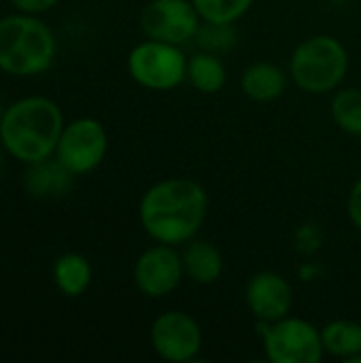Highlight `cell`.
<instances>
[{
    "label": "cell",
    "mask_w": 361,
    "mask_h": 363,
    "mask_svg": "<svg viewBox=\"0 0 361 363\" xmlns=\"http://www.w3.org/2000/svg\"><path fill=\"white\" fill-rule=\"evenodd\" d=\"M209 217L206 189L185 177H172L151 185L138 204V219L153 242L185 245L198 236Z\"/></svg>",
    "instance_id": "cell-1"
},
{
    "label": "cell",
    "mask_w": 361,
    "mask_h": 363,
    "mask_svg": "<svg viewBox=\"0 0 361 363\" xmlns=\"http://www.w3.org/2000/svg\"><path fill=\"white\" fill-rule=\"evenodd\" d=\"M64 130L60 106L43 96H30L13 102L0 123V143L15 160L34 164L55 155Z\"/></svg>",
    "instance_id": "cell-2"
},
{
    "label": "cell",
    "mask_w": 361,
    "mask_h": 363,
    "mask_svg": "<svg viewBox=\"0 0 361 363\" xmlns=\"http://www.w3.org/2000/svg\"><path fill=\"white\" fill-rule=\"evenodd\" d=\"M57 53L51 28L28 13L0 19V70L15 77H36L45 72Z\"/></svg>",
    "instance_id": "cell-3"
},
{
    "label": "cell",
    "mask_w": 361,
    "mask_h": 363,
    "mask_svg": "<svg viewBox=\"0 0 361 363\" xmlns=\"http://www.w3.org/2000/svg\"><path fill=\"white\" fill-rule=\"evenodd\" d=\"M349 70L345 45L330 34H317L302 40L289 60L291 81L309 94H328L340 87Z\"/></svg>",
    "instance_id": "cell-4"
},
{
    "label": "cell",
    "mask_w": 361,
    "mask_h": 363,
    "mask_svg": "<svg viewBox=\"0 0 361 363\" xmlns=\"http://www.w3.org/2000/svg\"><path fill=\"white\" fill-rule=\"evenodd\" d=\"M128 72L140 87L170 91L187 81V57L179 45L147 38L130 51Z\"/></svg>",
    "instance_id": "cell-5"
},
{
    "label": "cell",
    "mask_w": 361,
    "mask_h": 363,
    "mask_svg": "<svg viewBox=\"0 0 361 363\" xmlns=\"http://www.w3.org/2000/svg\"><path fill=\"white\" fill-rule=\"evenodd\" d=\"M266 359L272 363H319L323 359L321 330L300 317H283L272 323L260 321Z\"/></svg>",
    "instance_id": "cell-6"
},
{
    "label": "cell",
    "mask_w": 361,
    "mask_h": 363,
    "mask_svg": "<svg viewBox=\"0 0 361 363\" xmlns=\"http://www.w3.org/2000/svg\"><path fill=\"white\" fill-rule=\"evenodd\" d=\"M138 21L147 38L183 47L196 38L202 17L191 0H151L143 6Z\"/></svg>",
    "instance_id": "cell-7"
},
{
    "label": "cell",
    "mask_w": 361,
    "mask_h": 363,
    "mask_svg": "<svg viewBox=\"0 0 361 363\" xmlns=\"http://www.w3.org/2000/svg\"><path fill=\"white\" fill-rule=\"evenodd\" d=\"M109 149V136L98 119L81 117L64 125L55 157L72 172L87 174L96 170Z\"/></svg>",
    "instance_id": "cell-8"
},
{
    "label": "cell",
    "mask_w": 361,
    "mask_h": 363,
    "mask_svg": "<svg viewBox=\"0 0 361 363\" xmlns=\"http://www.w3.org/2000/svg\"><path fill=\"white\" fill-rule=\"evenodd\" d=\"M151 347L164 362H194L202 351V330L189 313L166 311L151 325Z\"/></svg>",
    "instance_id": "cell-9"
},
{
    "label": "cell",
    "mask_w": 361,
    "mask_h": 363,
    "mask_svg": "<svg viewBox=\"0 0 361 363\" xmlns=\"http://www.w3.org/2000/svg\"><path fill=\"white\" fill-rule=\"evenodd\" d=\"M183 277V259L172 245L155 242L145 249L134 264V285L151 300L170 296L181 285Z\"/></svg>",
    "instance_id": "cell-10"
},
{
    "label": "cell",
    "mask_w": 361,
    "mask_h": 363,
    "mask_svg": "<svg viewBox=\"0 0 361 363\" xmlns=\"http://www.w3.org/2000/svg\"><path fill=\"white\" fill-rule=\"evenodd\" d=\"M245 300L251 315L262 323H272L291 313L294 289L291 283L272 270H264L251 277L245 289Z\"/></svg>",
    "instance_id": "cell-11"
},
{
    "label": "cell",
    "mask_w": 361,
    "mask_h": 363,
    "mask_svg": "<svg viewBox=\"0 0 361 363\" xmlns=\"http://www.w3.org/2000/svg\"><path fill=\"white\" fill-rule=\"evenodd\" d=\"M72 177L74 174L57 157H47L28 164L23 187L32 198H60L72 187Z\"/></svg>",
    "instance_id": "cell-12"
},
{
    "label": "cell",
    "mask_w": 361,
    "mask_h": 363,
    "mask_svg": "<svg viewBox=\"0 0 361 363\" xmlns=\"http://www.w3.org/2000/svg\"><path fill=\"white\" fill-rule=\"evenodd\" d=\"M185 277L196 285H213L223 274V255L209 240H196L183 245L181 251Z\"/></svg>",
    "instance_id": "cell-13"
},
{
    "label": "cell",
    "mask_w": 361,
    "mask_h": 363,
    "mask_svg": "<svg viewBox=\"0 0 361 363\" xmlns=\"http://www.w3.org/2000/svg\"><path fill=\"white\" fill-rule=\"evenodd\" d=\"M243 94L253 102H272L283 96L287 87V74L272 62H253L240 77Z\"/></svg>",
    "instance_id": "cell-14"
},
{
    "label": "cell",
    "mask_w": 361,
    "mask_h": 363,
    "mask_svg": "<svg viewBox=\"0 0 361 363\" xmlns=\"http://www.w3.org/2000/svg\"><path fill=\"white\" fill-rule=\"evenodd\" d=\"M91 264L81 253H64L53 264L55 287L68 298L83 296L91 285Z\"/></svg>",
    "instance_id": "cell-15"
},
{
    "label": "cell",
    "mask_w": 361,
    "mask_h": 363,
    "mask_svg": "<svg viewBox=\"0 0 361 363\" xmlns=\"http://www.w3.org/2000/svg\"><path fill=\"white\" fill-rule=\"evenodd\" d=\"M323 351L343 362H351L361 355V323L351 319L330 321L321 330Z\"/></svg>",
    "instance_id": "cell-16"
},
{
    "label": "cell",
    "mask_w": 361,
    "mask_h": 363,
    "mask_svg": "<svg viewBox=\"0 0 361 363\" xmlns=\"http://www.w3.org/2000/svg\"><path fill=\"white\" fill-rule=\"evenodd\" d=\"M187 81L202 94H217L223 89L228 72L217 53L200 51L187 60Z\"/></svg>",
    "instance_id": "cell-17"
},
{
    "label": "cell",
    "mask_w": 361,
    "mask_h": 363,
    "mask_svg": "<svg viewBox=\"0 0 361 363\" xmlns=\"http://www.w3.org/2000/svg\"><path fill=\"white\" fill-rule=\"evenodd\" d=\"M332 119L349 136L361 138V89L345 87L332 98Z\"/></svg>",
    "instance_id": "cell-18"
},
{
    "label": "cell",
    "mask_w": 361,
    "mask_h": 363,
    "mask_svg": "<svg viewBox=\"0 0 361 363\" xmlns=\"http://www.w3.org/2000/svg\"><path fill=\"white\" fill-rule=\"evenodd\" d=\"M196 43L202 51L209 53H228L238 43V32L234 23H215V21H202L196 32Z\"/></svg>",
    "instance_id": "cell-19"
},
{
    "label": "cell",
    "mask_w": 361,
    "mask_h": 363,
    "mask_svg": "<svg viewBox=\"0 0 361 363\" xmlns=\"http://www.w3.org/2000/svg\"><path fill=\"white\" fill-rule=\"evenodd\" d=\"M202 21L236 23L249 13L255 0H191Z\"/></svg>",
    "instance_id": "cell-20"
},
{
    "label": "cell",
    "mask_w": 361,
    "mask_h": 363,
    "mask_svg": "<svg viewBox=\"0 0 361 363\" xmlns=\"http://www.w3.org/2000/svg\"><path fill=\"white\" fill-rule=\"evenodd\" d=\"M347 213L349 219L353 223V228L361 232V177L355 181V185L349 191V200H347Z\"/></svg>",
    "instance_id": "cell-21"
},
{
    "label": "cell",
    "mask_w": 361,
    "mask_h": 363,
    "mask_svg": "<svg viewBox=\"0 0 361 363\" xmlns=\"http://www.w3.org/2000/svg\"><path fill=\"white\" fill-rule=\"evenodd\" d=\"M19 13H28V15H38L45 13L49 9H53L60 0H9Z\"/></svg>",
    "instance_id": "cell-22"
},
{
    "label": "cell",
    "mask_w": 361,
    "mask_h": 363,
    "mask_svg": "<svg viewBox=\"0 0 361 363\" xmlns=\"http://www.w3.org/2000/svg\"><path fill=\"white\" fill-rule=\"evenodd\" d=\"M4 147H2V143H0V174H2V170H4Z\"/></svg>",
    "instance_id": "cell-23"
},
{
    "label": "cell",
    "mask_w": 361,
    "mask_h": 363,
    "mask_svg": "<svg viewBox=\"0 0 361 363\" xmlns=\"http://www.w3.org/2000/svg\"><path fill=\"white\" fill-rule=\"evenodd\" d=\"M2 115H4V111L0 108V123H2Z\"/></svg>",
    "instance_id": "cell-24"
}]
</instances>
